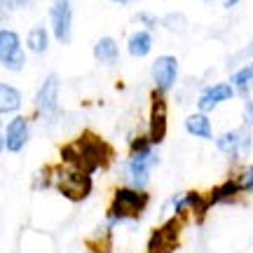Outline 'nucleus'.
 Segmentation results:
<instances>
[{
	"mask_svg": "<svg viewBox=\"0 0 253 253\" xmlns=\"http://www.w3.org/2000/svg\"><path fill=\"white\" fill-rule=\"evenodd\" d=\"M59 157H61V164L78 167L94 176L101 169H108L115 160V153H113V145L103 136H99L91 129H84L78 138L59 148Z\"/></svg>",
	"mask_w": 253,
	"mask_h": 253,
	"instance_id": "1",
	"label": "nucleus"
},
{
	"mask_svg": "<svg viewBox=\"0 0 253 253\" xmlns=\"http://www.w3.org/2000/svg\"><path fill=\"white\" fill-rule=\"evenodd\" d=\"M150 204V195L148 190H138L131 185H118L113 190L108 211H106V223L115 227L126 220H138L148 211Z\"/></svg>",
	"mask_w": 253,
	"mask_h": 253,
	"instance_id": "2",
	"label": "nucleus"
},
{
	"mask_svg": "<svg viewBox=\"0 0 253 253\" xmlns=\"http://www.w3.org/2000/svg\"><path fill=\"white\" fill-rule=\"evenodd\" d=\"M54 190L63 199L73 204H80L94 192V178L91 173L82 171L78 167L68 164H56L54 167Z\"/></svg>",
	"mask_w": 253,
	"mask_h": 253,
	"instance_id": "3",
	"label": "nucleus"
},
{
	"mask_svg": "<svg viewBox=\"0 0 253 253\" xmlns=\"http://www.w3.org/2000/svg\"><path fill=\"white\" fill-rule=\"evenodd\" d=\"M157 164H160V155H157V150L129 155L125 162H122V178H125V185L145 190L148 188V183H150L153 171L157 169Z\"/></svg>",
	"mask_w": 253,
	"mask_h": 253,
	"instance_id": "4",
	"label": "nucleus"
},
{
	"mask_svg": "<svg viewBox=\"0 0 253 253\" xmlns=\"http://www.w3.org/2000/svg\"><path fill=\"white\" fill-rule=\"evenodd\" d=\"M59 94H61V80L56 73H49L45 80L40 82L36 96H33V106H36V118L45 120L47 125L59 118Z\"/></svg>",
	"mask_w": 253,
	"mask_h": 253,
	"instance_id": "5",
	"label": "nucleus"
},
{
	"mask_svg": "<svg viewBox=\"0 0 253 253\" xmlns=\"http://www.w3.org/2000/svg\"><path fill=\"white\" fill-rule=\"evenodd\" d=\"M216 148L220 155H225L230 162H242L253 150V134L251 126H237L216 138Z\"/></svg>",
	"mask_w": 253,
	"mask_h": 253,
	"instance_id": "6",
	"label": "nucleus"
},
{
	"mask_svg": "<svg viewBox=\"0 0 253 253\" xmlns=\"http://www.w3.org/2000/svg\"><path fill=\"white\" fill-rule=\"evenodd\" d=\"M169 131V106H167V94L153 89L150 91V113H148V129L145 136L153 145L164 143Z\"/></svg>",
	"mask_w": 253,
	"mask_h": 253,
	"instance_id": "7",
	"label": "nucleus"
},
{
	"mask_svg": "<svg viewBox=\"0 0 253 253\" xmlns=\"http://www.w3.org/2000/svg\"><path fill=\"white\" fill-rule=\"evenodd\" d=\"M181 227H183V218H178V216L167 218L162 225L155 227L153 232H150L148 244H145V253H173L178 249Z\"/></svg>",
	"mask_w": 253,
	"mask_h": 253,
	"instance_id": "8",
	"label": "nucleus"
},
{
	"mask_svg": "<svg viewBox=\"0 0 253 253\" xmlns=\"http://www.w3.org/2000/svg\"><path fill=\"white\" fill-rule=\"evenodd\" d=\"M0 66L9 73H21L26 66V52L21 38L12 28H0Z\"/></svg>",
	"mask_w": 253,
	"mask_h": 253,
	"instance_id": "9",
	"label": "nucleus"
},
{
	"mask_svg": "<svg viewBox=\"0 0 253 253\" xmlns=\"http://www.w3.org/2000/svg\"><path fill=\"white\" fill-rule=\"evenodd\" d=\"M178 75H181V63H178V59L173 54L157 56L153 61V66H150V78L155 82V89L162 91V94H169L176 87Z\"/></svg>",
	"mask_w": 253,
	"mask_h": 253,
	"instance_id": "10",
	"label": "nucleus"
},
{
	"mask_svg": "<svg viewBox=\"0 0 253 253\" xmlns=\"http://www.w3.org/2000/svg\"><path fill=\"white\" fill-rule=\"evenodd\" d=\"M49 24L56 42L68 45L73 38V5L71 0H54L49 7Z\"/></svg>",
	"mask_w": 253,
	"mask_h": 253,
	"instance_id": "11",
	"label": "nucleus"
},
{
	"mask_svg": "<svg viewBox=\"0 0 253 253\" xmlns=\"http://www.w3.org/2000/svg\"><path fill=\"white\" fill-rule=\"evenodd\" d=\"M31 131H33V126H31V120L26 115H14V118L9 120L5 129H2V136H5V150L7 153H21L24 148L28 145L31 141Z\"/></svg>",
	"mask_w": 253,
	"mask_h": 253,
	"instance_id": "12",
	"label": "nucleus"
},
{
	"mask_svg": "<svg viewBox=\"0 0 253 253\" xmlns=\"http://www.w3.org/2000/svg\"><path fill=\"white\" fill-rule=\"evenodd\" d=\"M235 96H237V91L230 82L207 84V87H202V91H199V96H197V110L204 113V115H209V113L216 110L220 103H227V101H232Z\"/></svg>",
	"mask_w": 253,
	"mask_h": 253,
	"instance_id": "13",
	"label": "nucleus"
},
{
	"mask_svg": "<svg viewBox=\"0 0 253 253\" xmlns=\"http://www.w3.org/2000/svg\"><path fill=\"white\" fill-rule=\"evenodd\" d=\"M242 195L244 192L239 188V183L235 178H227V181L218 183L216 188H211L207 197H209V207H220V204H235Z\"/></svg>",
	"mask_w": 253,
	"mask_h": 253,
	"instance_id": "14",
	"label": "nucleus"
},
{
	"mask_svg": "<svg viewBox=\"0 0 253 253\" xmlns=\"http://www.w3.org/2000/svg\"><path fill=\"white\" fill-rule=\"evenodd\" d=\"M91 54H94V61L101 63V66H118L120 61V45L115 38L110 36H103L99 38L96 42H94V49H91Z\"/></svg>",
	"mask_w": 253,
	"mask_h": 253,
	"instance_id": "15",
	"label": "nucleus"
},
{
	"mask_svg": "<svg viewBox=\"0 0 253 253\" xmlns=\"http://www.w3.org/2000/svg\"><path fill=\"white\" fill-rule=\"evenodd\" d=\"M153 45H155V38L145 28H138V31H134L131 36L126 38V52H129V56H134V59L148 56L153 52Z\"/></svg>",
	"mask_w": 253,
	"mask_h": 253,
	"instance_id": "16",
	"label": "nucleus"
},
{
	"mask_svg": "<svg viewBox=\"0 0 253 253\" xmlns=\"http://www.w3.org/2000/svg\"><path fill=\"white\" fill-rule=\"evenodd\" d=\"M21 106H24L21 91L9 82H0V118L2 115H17Z\"/></svg>",
	"mask_w": 253,
	"mask_h": 253,
	"instance_id": "17",
	"label": "nucleus"
},
{
	"mask_svg": "<svg viewBox=\"0 0 253 253\" xmlns=\"http://www.w3.org/2000/svg\"><path fill=\"white\" fill-rule=\"evenodd\" d=\"M185 131L190 136H195V138H202V141H211L213 138V125H211V120L209 115L204 113H190L188 118H185Z\"/></svg>",
	"mask_w": 253,
	"mask_h": 253,
	"instance_id": "18",
	"label": "nucleus"
},
{
	"mask_svg": "<svg viewBox=\"0 0 253 253\" xmlns=\"http://www.w3.org/2000/svg\"><path fill=\"white\" fill-rule=\"evenodd\" d=\"M113 230L110 223H103L94 230V235L87 239V251L89 253H110L113 251Z\"/></svg>",
	"mask_w": 253,
	"mask_h": 253,
	"instance_id": "19",
	"label": "nucleus"
},
{
	"mask_svg": "<svg viewBox=\"0 0 253 253\" xmlns=\"http://www.w3.org/2000/svg\"><path fill=\"white\" fill-rule=\"evenodd\" d=\"M227 82L235 87L237 94L249 96V91H251V87H253V61H249V63H244V66L235 68Z\"/></svg>",
	"mask_w": 253,
	"mask_h": 253,
	"instance_id": "20",
	"label": "nucleus"
},
{
	"mask_svg": "<svg viewBox=\"0 0 253 253\" xmlns=\"http://www.w3.org/2000/svg\"><path fill=\"white\" fill-rule=\"evenodd\" d=\"M26 49L33 54L42 56L49 49V31L45 26H33L26 36Z\"/></svg>",
	"mask_w": 253,
	"mask_h": 253,
	"instance_id": "21",
	"label": "nucleus"
},
{
	"mask_svg": "<svg viewBox=\"0 0 253 253\" xmlns=\"http://www.w3.org/2000/svg\"><path fill=\"white\" fill-rule=\"evenodd\" d=\"M160 24H162L167 31H171V33H176V36H181V33H185V28H188V19H185L183 12H169L164 19H160Z\"/></svg>",
	"mask_w": 253,
	"mask_h": 253,
	"instance_id": "22",
	"label": "nucleus"
},
{
	"mask_svg": "<svg viewBox=\"0 0 253 253\" xmlns=\"http://www.w3.org/2000/svg\"><path fill=\"white\" fill-rule=\"evenodd\" d=\"M54 188V167H42L33 176V190H49Z\"/></svg>",
	"mask_w": 253,
	"mask_h": 253,
	"instance_id": "23",
	"label": "nucleus"
},
{
	"mask_svg": "<svg viewBox=\"0 0 253 253\" xmlns=\"http://www.w3.org/2000/svg\"><path fill=\"white\" fill-rule=\"evenodd\" d=\"M235 181L239 183V188H242L244 195H251L253 192V164H244L239 169V173L235 176Z\"/></svg>",
	"mask_w": 253,
	"mask_h": 253,
	"instance_id": "24",
	"label": "nucleus"
},
{
	"mask_svg": "<svg viewBox=\"0 0 253 253\" xmlns=\"http://www.w3.org/2000/svg\"><path fill=\"white\" fill-rule=\"evenodd\" d=\"M249 61H253V40L246 47H242L237 54L230 56V59H227V66L235 71V68H239V66H244V63H249Z\"/></svg>",
	"mask_w": 253,
	"mask_h": 253,
	"instance_id": "25",
	"label": "nucleus"
},
{
	"mask_svg": "<svg viewBox=\"0 0 253 253\" xmlns=\"http://www.w3.org/2000/svg\"><path fill=\"white\" fill-rule=\"evenodd\" d=\"M136 21H138V24H141V26L145 28V31H150V33H153L155 28L160 26V19L155 17V14H150V12H138V14H136Z\"/></svg>",
	"mask_w": 253,
	"mask_h": 253,
	"instance_id": "26",
	"label": "nucleus"
},
{
	"mask_svg": "<svg viewBox=\"0 0 253 253\" xmlns=\"http://www.w3.org/2000/svg\"><path fill=\"white\" fill-rule=\"evenodd\" d=\"M242 120H244V126H253V101L246 99L244 108H242Z\"/></svg>",
	"mask_w": 253,
	"mask_h": 253,
	"instance_id": "27",
	"label": "nucleus"
},
{
	"mask_svg": "<svg viewBox=\"0 0 253 253\" xmlns=\"http://www.w3.org/2000/svg\"><path fill=\"white\" fill-rule=\"evenodd\" d=\"M33 0H7V5H9V9H24V7H28Z\"/></svg>",
	"mask_w": 253,
	"mask_h": 253,
	"instance_id": "28",
	"label": "nucleus"
},
{
	"mask_svg": "<svg viewBox=\"0 0 253 253\" xmlns=\"http://www.w3.org/2000/svg\"><path fill=\"white\" fill-rule=\"evenodd\" d=\"M7 9H9L7 0H0V21H5V17H7Z\"/></svg>",
	"mask_w": 253,
	"mask_h": 253,
	"instance_id": "29",
	"label": "nucleus"
},
{
	"mask_svg": "<svg viewBox=\"0 0 253 253\" xmlns=\"http://www.w3.org/2000/svg\"><path fill=\"white\" fill-rule=\"evenodd\" d=\"M220 2H223V7H225V9H232V7H237L242 0H220Z\"/></svg>",
	"mask_w": 253,
	"mask_h": 253,
	"instance_id": "30",
	"label": "nucleus"
},
{
	"mask_svg": "<svg viewBox=\"0 0 253 253\" xmlns=\"http://www.w3.org/2000/svg\"><path fill=\"white\" fill-rule=\"evenodd\" d=\"M110 2H118V5H131L136 0H110Z\"/></svg>",
	"mask_w": 253,
	"mask_h": 253,
	"instance_id": "31",
	"label": "nucleus"
},
{
	"mask_svg": "<svg viewBox=\"0 0 253 253\" xmlns=\"http://www.w3.org/2000/svg\"><path fill=\"white\" fill-rule=\"evenodd\" d=\"M0 153H5V136H2V131H0Z\"/></svg>",
	"mask_w": 253,
	"mask_h": 253,
	"instance_id": "32",
	"label": "nucleus"
},
{
	"mask_svg": "<svg viewBox=\"0 0 253 253\" xmlns=\"http://www.w3.org/2000/svg\"><path fill=\"white\" fill-rule=\"evenodd\" d=\"M207 2H213V0H207Z\"/></svg>",
	"mask_w": 253,
	"mask_h": 253,
	"instance_id": "33",
	"label": "nucleus"
},
{
	"mask_svg": "<svg viewBox=\"0 0 253 253\" xmlns=\"http://www.w3.org/2000/svg\"><path fill=\"white\" fill-rule=\"evenodd\" d=\"M0 126H2V125H0Z\"/></svg>",
	"mask_w": 253,
	"mask_h": 253,
	"instance_id": "34",
	"label": "nucleus"
}]
</instances>
